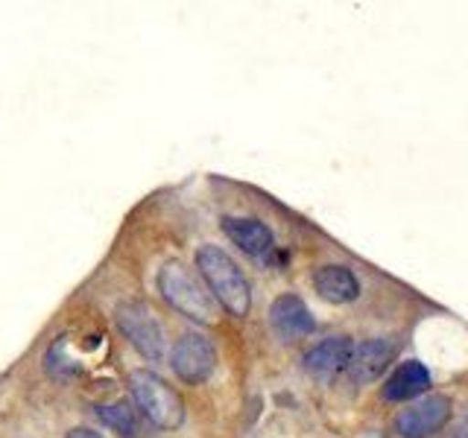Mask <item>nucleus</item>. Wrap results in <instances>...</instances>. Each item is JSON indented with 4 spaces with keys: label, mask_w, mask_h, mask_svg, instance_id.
Returning <instances> with one entry per match:
<instances>
[{
    "label": "nucleus",
    "mask_w": 468,
    "mask_h": 438,
    "mask_svg": "<svg viewBox=\"0 0 468 438\" xmlns=\"http://www.w3.org/2000/svg\"><path fill=\"white\" fill-rule=\"evenodd\" d=\"M197 272L214 296V301L234 318H246L252 310V287H249L243 269L231 255L214 243H205L197 252Z\"/></svg>",
    "instance_id": "1"
},
{
    "label": "nucleus",
    "mask_w": 468,
    "mask_h": 438,
    "mask_svg": "<svg viewBox=\"0 0 468 438\" xmlns=\"http://www.w3.org/2000/svg\"><path fill=\"white\" fill-rule=\"evenodd\" d=\"M158 292L176 313L199 321V325H214L217 321V301L202 284V277L187 269L182 260L165 263V269L158 272Z\"/></svg>",
    "instance_id": "2"
},
{
    "label": "nucleus",
    "mask_w": 468,
    "mask_h": 438,
    "mask_svg": "<svg viewBox=\"0 0 468 438\" xmlns=\"http://www.w3.org/2000/svg\"><path fill=\"white\" fill-rule=\"evenodd\" d=\"M132 401L141 409V415L158 430H179L185 423V403L158 374L135 369L129 374Z\"/></svg>",
    "instance_id": "3"
},
{
    "label": "nucleus",
    "mask_w": 468,
    "mask_h": 438,
    "mask_svg": "<svg viewBox=\"0 0 468 438\" xmlns=\"http://www.w3.org/2000/svg\"><path fill=\"white\" fill-rule=\"evenodd\" d=\"M114 321L121 333L129 339V345L138 350L146 360H161L165 357V330H161V321L155 318V313L150 310L146 301H123L117 304L114 310Z\"/></svg>",
    "instance_id": "4"
},
{
    "label": "nucleus",
    "mask_w": 468,
    "mask_h": 438,
    "mask_svg": "<svg viewBox=\"0 0 468 438\" xmlns=\"http://www.w3.org/2000/svg\"><path fill=\"white\" fill-rule=\"evenodd\" d=\"M170 365L185 386H202L217 369V350L208 336L185 333L170 350Z\"/></svg>",
    "instance_id": "5"
},
{
    "label": "nucleus",
    "mask_w": 468,
    "mask_h": 438,
    "mask_svg": "<svg viewBox=\"0 0 468 438\" xmlns=\"http://www.w3.org/2000/svg\"><path fill=\"white\" fill-rule=\"evenodd\" d=\"M451 418V401L445 394H421L395 418V433L401 438H428L442 430Z\"/></svg>",
    "instance_id": "6"
},
{
    "label": "nucleus",
    "mask_w": 468,
    "mask_h": 438,
    "mask_svg": "<svg viewBox=\"0 0 468 438\" xmlns=\"http://www.w3.org/2000/svg\"><path fill=\"white\" fill-rule=\"evenodd\" d=\"M270 325L282 339H302L316 330V318L299 296L284 292L270 304Z\"/></svg>",
    "instance_id": "7"
},
{
    "label": "nucleus",
    "mask_w": 468,
    "mask_h": 438,
    "mask_svg": "<svg viewBox=\"0 0 468 438\" xmlns=\"http://www.w3.org/2000/svg\"><path fill=\"white\" fill-rule=\"evenodd\" d=\"M351 350H355V342H351L348 336H331V339H322L319 345L307 350L302 365L314 380L328 383V380H334L336 374L348 369Z\"/></svg>",
    "instance_id": "8"
},
{
    "label": "nucleus",
    "mask_w": 468,
    "mask_h": 438,
    "mask_svg": "<svg viewBox=\"0 0 468 438\" xmlns=\"http://www.w3.org/2000/svg\"><path fill=\"white\" fill-rule=\"evenodd\" d=\"M395 360V345L387 339H366L360 345H355L348 360V374L357 383H372L380 374L389 369V362Z\"/></svg>",
    "instance_id": "9"
},
{
    "label": "nucleus",
    "mask_w": 468,
    "mask_h": 438,
    "mask_svg": "<svg viewBox=\"0 0 468 438\" xmlns=\"http://www.w3.org/2000/svg\"><path fill=\"white\" fill-rule=\"evenodd\" d=\"M226 237L240 248V252L252 255V257H261L267 255L272 248V231L261 223V219H252V216H223V223H219Z\"/></svg>",
    "instance_id": "10"
},
{
    "label": "nucleus",
    "mask_w": 468,
    "mask_h": 438,
    "mask_svg": "<svg viewBox=\"0 0 468 438\" xmlns=\"http://www.w3.org/2000/svg\"><path fill=\"white\" fill-rule=\"evenodd\" d=\"M428 389H431V371L424 369L419 360H407L389 374L387 386H384V401H389V403L419 401Z\"/></svg>",
    "instance_id": "11"
},
{
    "label": "nucleus",
    "mask_w": 468,
    "mask_h": 438,
    "mask_svg": "<svg viewBox=\"0 0 468 438\" xmlns=\"http://www.w3.org/2000/svg\"><path fill=\"white\" fill-rule=\"evenodd\" d=\"M314 287L325 301L331 304H351L360 296V281L357 275L348 266L340 263H328V266H319L314 272Z\"/></svg>",
    "instance_id": "12"
},
{
    "label": "nucleus",
    "mask_w": 468,
    "mask_h": 438,
    "mask_svg": "<svg viewBox=\"0 0 468 438\" xmlns=\"http://www.w3.org/2000/svg\"><path fill=\"white\" fill-rule=\"evenodd\" d=\"M97 415L102 423H109V427L123 435V438H135L138 435V421H135V412H132V406L123 403V401H114V403H100L97 406Z\"/></svg>",
    "instance_id": "13"
},
{
    "label": "nucleus",
    "mask_w": 468,
    "mask_h": 438,
    "mask_svg": "<svg viewBox=\"0 0 468 438\" xmlns=\"http://www.w3.org/2000/svg\"><path fill=\"white\" fill-rule=\"evenodd\" d=\"M68 438H102V435L94 433V430H88V427H73V430L68 433Z\"/></svg>",
    "instance_id": "14"
}]
</instances>
